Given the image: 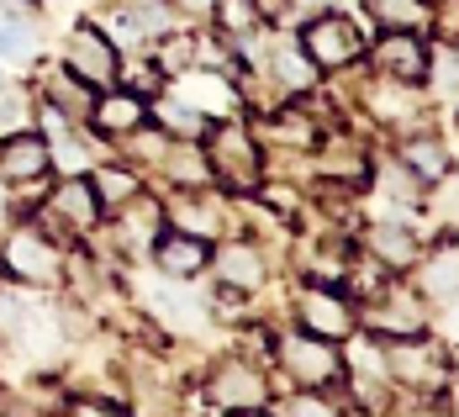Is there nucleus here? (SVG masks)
I'll return each instance as SVG.
<instances>
[{"mask_svg":"<svg viewBox=\"0 0 459 417\" xmlns=\"http://www.w3.org/2000/svg\"><path fill=\"white\" fill-rule=\"evenodd\" d=\"M455 127H459V117H455Z\"/></svg>","mask_w":459,"mask_h":417,"instance_id":"obj_41","label":"nucleus"},{"mask_svg":"<svg viewBox=\"0 0 459 417\" xmlns=\"http://www.w3.org/2000/svg\"><path fill=\"white\" fill-rule=\"evenodd\" d=\"M433 186H438L433 190V217H438L449 232H459V180L455 175H438Z\"/></svg>","mask_w":459,"mask_h":417,"instance_id":"obj_34","label":"nucleus"},{"mask_svg":"<svg viewBox=\"0 0 459 417\" xmlns=\"http://www.w3.org/2000/svg\"><path fill=\"white\" fill-rule=\"evenodd\" d=\"M43 95L48 106H58V117L64 122H74V117H91V85L80 80V74H69V69H58V74H48L43 80Z\"/></svg>","mask_w":459,"mask_h":417,"instance_id":"obj_21","label":"nucleus"},{"mask_svg":"<svg viewBox=\"0 0 459 417\" xmlns=\"http://www.w3.org/2000/svg\"><path fill=\"white\" fill-rule=\"evenodd\" d=\"M153 259H159V270H164L169 280H190V275H201V270L212 265V243L195 238V232L164 228L159 238H153Z\"/></svg>","mask_w":459,"mask_h":417,"instance_id":"obj_9","label":"nucleus"},{"mask_svg":"<svg viewBox=\"0 0 459 417\" xmlns=\"http://www.w3.org/2000/svg\"><path fill=\"white\" fill-rule=\"evenodd\" d=\"M153 127H164V133H175V138H201L206 133V117L190 106V100H159L153 106Z\"/></svg>","mask_w":459,"mask_h":417,"instance_id":"obj_28","label":"nucleus"},{"mask_svg":"<svg viewBox=\"0 0 459 417\" xmlns=\"http://www.w3.org/2000/svg\"><path fill=\"white\" fill-rule=\"evenodd\" d=\"M275 360H280V370L290 375L296 386H327V380H338V354L327 349V338L307 333V327L280 338Z\"/></svg>","mask_w":459,"mask_h":417,"instance_id":"obj_6","label":"nucleus"},{"mask_svg":"<svg viewBox=\"0 0 459 417\" xmlns=\"http://www.w3.org/2000/svg\"><path fill=\"white\" fill-rule=\"evenodd\" d=\"M365 248L385 265V270H412L417 259H422L417 238L407 228H396V222H375V228L365 232Z\"/></svg>","mask_w":459,"mask_h":417,"instance_id":"obj_17","label":"nucleus"},{"mask_svg":"<svg viewBox=\"0 0 459 417\" xmlns=\"http://www.w3.org/2000/svg\"><path fill=\"white\" fill-rule=\"evenodd\" d=\"M369 333L375 338H422L428 327V296L422 291H407V285H385L375 291V307H369Z\"/></svg>","mask_w":459,"mask_h":417,"instance_id":"obj_3","label":"nucleus"},{"mask_svg":"<svg viewBox=\"0 0 459 417\" xmlns=\"http://www.w3.org/2000/svg\"><path fill=\"white\" fill-rule=\"evenodd\" d=\"M53 222H64L69 232H91L95 217H100V195H95L91 180H64V186L48 195V212Z\"/></svg>","mask_w":459,"mask_h":417,"instance_id":"obj_13","label":"nucleus"},{"mask_svg":"<svg viewBox=\"0 0 459 417\" xmlns=\"http://www.w3.org/2000/svg\"><path fill=\"white\" fill-rule=\"evenodd\" d=\"M206 164H212V180H222L228 190H259V164H264V153L254 148L248 138V127L243 122H217V127H206Z\"/></svg>","mask_w":459,"mask_h":417,"instance_id":"obj_1","label":"nucleus"},{"mask_svg":"<svg viewBox=\"0 0 459 417\" xmlns=\"http://www.w3.org/2000/svg\"><path fill=\"white\" fill-rule=\"evenodd\" d=\"M296 323L333 343V338H349V333L359 327V317H354V301H349V296H338V291H327V285H307V291L296 296Z\"/></svg>","mask_w":459,"mask_h":417,"instance_id":"obj_7","label":"nucleus"},{"mask_svg":"<svg viewBox=\"0 0 459 417\" xmlns=\"http://www.w3.org/2000/svg\"><path fill=\"white\" fill-rule=\"evenodd\" d=\"M180 74H185V80H180V100H190L201 117H212V111H228V106H232V91L217 80V74H201L195 64H190V69H180Z\"/></svg>","mask_w":459,"mask_h":417,"instance_id":"obj_23","label":"nucleus"},{"mask_svg":"<svg viewBox=\"0 0 459 417\" xmlns=\"http://www.w3.org/2000/svg\"><path fill=\"white\" fill-rule=\"evenodd\" d=\"M212 259H217V280H222L228 291H259V285H264V254H259V243L232 238V243H222Z\"/></svg>","mask_w":459,"mask_h":417,"instance_id":"obj_14","label":"nucleus"},{"mask_svg":"<svg viewBox=\"0 0 459 417\" xmlns=\"http://www.w3.org/2000/svg\"><path fill=\"white\" fill-rule=\"evenodd\" d=\"M212 402L228 407V413L264 407V402H270V380H264L259 365H248V360H222L217 375H212Z\"/></svg>","mask_w":459,"mask_h":417,"instance_id":"obj_8","label":"nucleus"},{"mask_svg":"<svg viewBox=\"0 0 459 417\" xmlns=\"http://www.w3.org/2000/svg\"><path fill=\"white\" fill-rule=\"evenodd\" d=\"M449 338L459 343V296H455V312H449Z\"/></svg>","mask_w":459,"mask_h":417,"instance_id":"obj_40","label":"nucleus"},{"mask_svg":"<svg viewBox=\"0 0 459 417\" xmlns=\"http://www.w3.org/2000/svg\"><path fill=\"white\" fill-rule=\"evenodd\" d=\"M385 370L396 375V380H407L412 391H428V386H438V380H444L449 360H444L438 349H422L417 338H396V349L385 354Z\"/></svg>","mask_w":459,"mask_h":417,"instance_id":"obj_12","label":"nucleus"},{"mask_svg":"<svg viewBox=\"0 0 459 417\" xmlns=\"http://www.w3.org/2000/svg\"><path fill=\"white\" fill-rule=\"evenodd\" d=\"M64 69L80 74L91 91H111L122 58H117V43H111L100 27H74V32H69V53H64Z\"/></svg>","mask_w":459,"mask_h":417,"instance_id":"obj_4","label":"nucleus"},{"mask_svg":"<svg viewBox=\"0 0 459 417\" xmlns=\"http://www.w3.org/2000/svg\"><path fill=\"white\" fill-rule=\"evenodd\" d=\"M0 127H5V133H22V127H27V100L16 91L0 95Z\"/></svg>","mask_w":459,"mask_h":417,"instance_id":"obj_37","label":"nucleus"},{"mask_svg":"<svg viewBox=\"0 0 459 417\" xmlns=\"http://www.w3.org/2000/svg\"><path fill=\"white\" fill-rule=\"evenodd\" d=\"M317 74H322V69L307 58V48H301V43H290V48H280V53H275V80L290 95L312 91V85H317Z\"/></svg>","mask_w":459,"mask_h":417,"instance_id":"obj_26","label":"nucleus"},{"mask_svg":"<svg viewBox=\"0 0 459 417\" xmlns=\"http://www.w3.org/2000/svg\"><path fill=\"white\" fill-rule=\"evenodd\" d=\"M195 53H201V38H195V32L169 38V43H164V53H159V69H164V74H180V69H190V64H195Z\"/></svg>","mask_w":459,"mask_h":417,"instance_id":"obj_35","label":"nucleus"},{"mask_svg":"<svg viewBox=\"0 0 459 417\" xmlns=\"http://www.w3.org/2000/svg\"><path fill=\"white\" fill-rule=\"evenodd\" d=\"M91 186H95V195H100V206H122V201H133V195L143 190V180L133 175V169L111 164V169H95Z\"/></svg>","mask_w":459,"mask_h":417,"instance_id":"obj_30","label":"nucleus"},{"mask_svg":"<svg viewBox=\"0 0 459 417\" xmlns=\"http://www.w3.org/2000/svg\"><path fill=\"white\" fill-rule=\"evenodd\" d=\"M38 53V38L22 16H0V64H27Z\"/></svg>","mask_w":459,"mask_h":417,"instance_id":"obj_31","label":"nucleus"},{"mask_svg":"<svg viewBox=\"0 0 459 417\" xmlns=\"http://www.w3.org/2000/svg\"><path fill=\"white\" fill-rule=\"evenodd\" d=\"M375 69H380L385 80L417 85V80L428 74V48H422L417 32H385V38L375 43Z\"/></svg>","mask_w":459,"mask_h":417,"instance_id":"obj_11","label":"nucleus"},{"mask_svg":"<svg viewBox=\"0 0 459 417\" xmlns=\"http://www.w3.org/2000/svg\"><path fill=\"white\" fill-rule=\"evenodd\" d=\"M438 100H459V43L428 48V74H422Z\"/></svg>","mask_w":459,"mask_h":417,"instance_id":"obj_25","label":"nucleus"},{"mask_svg":"<svg viewBox=\"0 0 459 417\" xmlns=\"http://www.w3.org/2000/svg\"><path fill=\"white\" fill-rule=\"evenodd\" d=\"M369 100H375V117H380V122L417 127V95H412L407 80H385V74H380V85L369 91Z\"/></svg>","mask_w":459,"mask_h":417,"instance_id":"obj_22","label":"nucleus"},{"mask_svg":"<svg viewBox=\"0 0 459 417\" xmlns=\"http://www.w3.org/2000/svg\"><path fill=\"white\" fill-rule=\"evenodd\" d=\"M270 138H285L290 148H312L317 143V127L301 117V106H280L275 122H270Z\"/></svg>","mask_w":459,"mask_h":417,"instance_id":"obj_33","label":"nucleus"},{"mask_svg":"<svg viewBox=\"0 0 459 417\" xmlns=\"http://www.w3.org/2000/svg\"><path fill=\"white\" fill-rule=\"evenodd\" d=\"M212 16L222 22V32H228L232 43L238 38H248V32H259V0H212Z\"/></svg>","mask_w":459,"mask_h":417,"instance_id":"obj_29","label":"nucleus"},{"mask_svg":"<svg viewBox=\"0 0 459 417\" xmlns=\"http://www.w3.org/2000/svg\"><path fill=\"white\" fill-rule=\"evenodd\" d=\"M301 48H307V58H312L317 69H349V64L365 53V38H359V27H354L343 11H322V16L307 22Z\"/></svg>","mask_w":459,"mask_h":417,"instance_id":"obj_2","label":"nucleus"},{"mask_svg":"<svg viewBox=\"0 0 459 417\" xmlns=\"http://www.w3.org/2000/svg\"><path fill=\"white\" fill-rule=\"evenodd\" d=\"M91 117H95V127H100V133L122 138V133H133V127H143V122H148V100H143V95H133V91H106L91 106Z\"/></svg>","mask_w":459,"mask_h":417,"instance_id":"obj_16","label":"nucleus"},{"mask_svg":"<svg viewBox=\"0 0 459 417\" xmlns=\"http://www.w3.org/2000/svg\"><path fill=\"white\" fill-rule=\"evenodd\" d=\"M122 80H127V91L143 95V100H153V91H159V69L153 64H127V69H117Z\"/></svg>","mask_w":459,"mask_h":417,"instance_id":"obj_36","label":"nucleus"},{"mask_svg":"<svg viewBox=\"0 0 459 417\" xmlns=\"http://www.w3.org/2000/svg\"><path fill=\"white\" fill-rule=\"evenodd\" d=\"M402 164L412 169L417 180L428 186V180H438V175H449V148L438 138H412L407 148H402Z\"/></svg>","mask_w":459,"mask_h":417,"instance_id":"obj_27","label":"nucleus"},{"mask_svg":"<svg viewBox=\"0 0 459 417\" xmlns=\"http://www.w3.org/2000/svg\"><path fill=\"white\" fill-rule=\"evenodd\" d=\"M53 169V153H48V138L38 133H5L0 143V180H16V186H32Z\"/></svg>","mask_w":459,"mask_h":417,"instance_id":"obj_10","label":"nucleus"},{"mask_svg":"<svg viewBox=\"0 0 459 417\" xmlns=\"http://www.w3.org/2000/svg\"><path fill=\"white\" fill-rule=\"evenodd\" d=\"M169 222L180 232H195V238H212V232H222V201L212 195V190L201 186V190H185L180 201L164 212Z\"/></svg>","mask_w":459,"mask_h":417,"instance_id":"obj_15","label":"nucleus"},{"mask_svg":"<svg viewBox=\"0 0 459 417\" xmlns=\"http://www.w3.org/2000/svg\"><path fill=\"white\" fill-rule=\"evenodd\" d=\"M0 270L16 275V280H27V285H53V280L64 275V259H58V248H53L38 228H16L5 238Z\"/></svg>","mask_w":459,"mask_h":417,"instance_id":"obj_5","label":"nucleus"},{"mask_svg":"<svg viewBox=\"0 0 459 417\" xmlns=\"http://www.w3.org/2000/svg\"><path fill=\"white\" fill-rule=\"evenodd\" d=\"M164 175L175 180V190L212 186V164H206V153H201V148H180V143L164 148Z\"/></svg>","mask_w":459,"mask_h":417,"instance_id":"obj_24","label":"nucleus"},{"mask_svg":"<svg viewBox=\"0 0 459 417\" xmlns=\"http://www.w3.org/2000/svg\"><path fill=\"white\" fill-rule=\"evenodd\" d=\"M275 413H327V407H322V402H317V396H296V402H280V407H275Z\"/></svg>","mask_w":459,"mask_h":417,"instance_id":"obj_38","label":"nucleus"},{"mask_svg":"<svg viewBox=\"0 0 459 417\" xmlns=\"http://www.w3.org/2000/svg\"><path fill=\"white\" fill-rule=\"evenodd\" d=\"M417 291L428 301H455L459 296V243H444L422 259V275H417Z\"/></svg>","mask_w":459,"mask_h":417,"instance_id":"obj_18","label":"nucleus"},{"mask_svg":"<svg viewBox=\"0 0 459 417\" xmlns=\"http://www.w3.org/2000/svg\"><path fill=\"white\" fill-rule=\"evenodd\" d=\"M365 11L385 32H422V27H433V0H365Z\"/></svg>","mask_w":459,"mask_h":417,"instance_id":"obj_20","label":"nucleus"},{"mask_svg":"<svg viewBox=\"0 0 459 417\" xmlns=\"http://www.w3.org/2000/svg\"><path fill=\"white\" fill-rule=\"evenodd\" d=\"M153 312H159L164 323L175 327V333H195V327H201V307H195L190 296H175L169 285H164V291L153 296Z\"/></svg>","mask_w":459,"mask_h":417,"instance_id":"obj_32","label":"nucleus"},{"mask_svg":"<svg viewBox=\"0 0 459 417\" xmlns=\"http://www.w3.org/2000/svg\"><path fill=\"white\" fill-rule=\"evenodd\" d=\"M164 232V206L153 201V195H133V201H122V243L127 248H143V243H153Z\"/></svg>","mask_w":459,"mask_h":417,"instance_id":"obj_19","label":"nucleus"},{"mask_svg":"<svg viewBox=\"0 0 459 417\" xmlns=\"http://www.w3.org/2000/svg\"><path fill=\"white\" fill-rule=\"evenodd\" d=\"M175 11H185V16H212V0H169Z\"/></svg>","mask_w":459,"mask_h":417,"instance_id":"obj_39","label":"nucleus"}]
</instances>
